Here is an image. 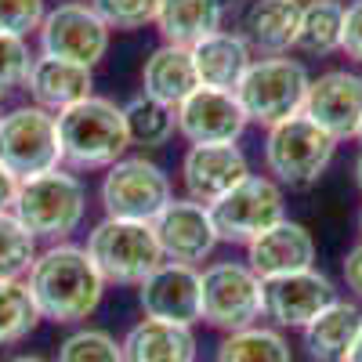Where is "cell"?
<instances>
[{
    "label": "cell",
    "mask_w": 362,
    "mask_h": 362,
    "mask_svg": "<svg viewBox=\"0 0 362 362\" xmlns=\"http://www.w3.org/2000/svg\"><path fill=\"white\" fill-rule=\"evenodd\" d=\"M355 185H358V192H362V148H358V156H355Z\"/></svg>",
    "instance_id": "cell-39"
},
{
    "label": "cell",
    "mask_w": 362,
    "mask_h": 362,
    "mask_svg": "<svg viewBox=\"0 0 362 362\" xmlns=\"http://www.w3.org/2000/svg\"><path fill=\"white\" fill-rule=\"evenodd\" d=\"M8 362H47V358H40V355H15V358H8Z\"/></svg>",
    "instance_id": "cell-40"
},
{
    "label": "cell",
    "mask_w": 362,
    "mask_h": 362,
    "mask_svg": "<svg viewBox=\"0 0 362 362\" xmlns=\"http://www.w3.org/2000/svg\"><path fill=\"white\" fill-rule=\"evenodd\" d=\"M308 83H312V76L300 58H290V54L254 58L247 76L235 87V98L243 105L250 124H261L268 131L290 116H300Z\"/></svg>",
    "instance_id": "cell-6"
},
{
    "label": "cell",
    "mask_w": 362,
    "mask_h": 362,
    "mask_svg": "<svg viewBox=\"0 0 362 362\" xmlns=\"http://www.w3.org/2000/svg\"><path fill=\"white\" fill-rule=\"evenodd\" d=\"M37 37H40V54L95 69L109 51L112 33L90 4H83V0H66V4H58L44 15Z\"/></svg>",
    "instance_id": "cell-11"
},
{
    "label": "cell",
    "mask_w": 362,
    "mask_h": 362,
    "mask_svg": "<svg viewBox=\"0 0 362 362\" xmlns=\"http://www.w3.org/2000/svg\"><path fill=\"white\" fill-rule=\"evenodd\" d=\"M37 239L15 214H0V283L25 279L37 261Z\"/></svg>",
    "instance_id": "cell-30"
},
{
    "label": "cell",
    "mask_w": 362,
    "mask_h": 362,
    "mask_svg": "<svg viewBox=\"0 0 362 362\" xmlns=\"http://www.w3.org/2000/svg\"><path fill=\"white\" fill-rule=\"evenodd\" d=\"M300 25V0H247L235 33L261 58L290 54Z\"/></svg>",
    "instance_id": "cell-19"
},
{
    "label": "cell",
    "mask_w": 362,
    "mask_h": 362,
    "mask_svg": "<svg viewBox=\"0 0 362 362\" xmlns=\"http://www.w3.org/2000/svg\"><path fill=\"white\" fill-rule=\"evenodd\" d=\"M90 8L109 25V33H134V29L156 25L160 0H90Z\"/></svg>",
    "instance_id": "cell-32"
},
{
    "label": "cell",
    "mask_w": 362,
    "mask_h": 362,
    "mask_svg": "<svg viewBox=\"0 0 362 362\" xmlns=\"http://www.w3.org/2000/svg\"><path fill=\"white\" fill-rule=\"evenodd\" d=\"M44 15H47L44 0H0V33L25 40L29 33L40 29Z\"/></svg>",
    "instance_id": "cell-33"
},
{
    "label": "cell",
    "mask_w": 362,
    "mask_h": 362,
    "mask_svg": "<svg viewBox=\"0 0 362 362\" xmlns=\"http://www.w3.org/2000/svg\"><path fill=\"white\" fill-rule=\"evenodd\" d=\"M138 305L145 319L177 322V326H196L203 319V300H199V268L163 261L153 276L138 286Z\"/></svg>",
    "instance_id": "cell-17"
},
{
    "label": "cell",
    "mask_w": 362,
    "mask_h": 362,
    "mask_svg": "<svg viewBox=\"0 0 362 362\" xmlns=\"http://www.w3.org/2000/svg\"><path fill=\"white\" fill-rule=\"evenodd\" d=\"M199 300L206 326L239 334L264 319V279L247 261H214L199 272Z\"/></svg>",
    "instance_id": "cell-7"
},
{
    "label": "cell",
    "mask_w": 362,
    "mask_h": 362,
    "mask_svg": "<svg viewBox=\"0 0 362 362\" xmlns=\"http://www.w3.org/2000/svg\"><path fill=\"white\" fill-rule=\"evenodd\" d=\"M334 300H337L334 279L322 276L319 268H305L264 283V319H272L276 329H305Z\"/></svg>",
    "instance_id": "cell-14"
},
{
    "label": "cell",
    "mask_w": 362,
    "mask_h": 362,
    "mask_svg": "<svg viewBox=\"0 0 362 362\" xmlns=\"http://www.w3.org/2000/svg\"><path fill=\"white\" fill-rule=\"evenodd\" d=\"M87 214V189L80 174L58 167L37 177H25L18 185L15 218L29 228V235L44 243H66L80 228Z\"/></svg>",
    "instance_id": "cell-3"
},
{
    "label": "cell",
    "mask_w": 362,
    "mask_h": 362,
    "mask_svg": "<svg viewBox=\"0 0 362 362\" xmlns=\"http://www.w3.org/2000/svg\"><path fill=\"white\" fill-rule=\"evenodd\" d=\"M22 87L29 90L33 105L58 116L95 95V73L87 66L62 62V58H51V54H33V66H29V76Z\"/></svg>",
    "instance_id": "cell-20"
},
{
    "label": "cell",
    "mask_w": 362,
    "mask_h": 362,
    "mask_svg": "<svg viewBox=\"0 0 362 362\" xmlns=\"http://www.w3.org/2000/svg\"><path fill=\"white\" fill-rule=\"evenodd\" d=\"M341 54L362 66V0H351L344 8V33H341Z\"/></svg>",
    "instance_id": "cell-35"
},
{
    "label": "cell",
    "mask_w": 362,
    "mask_h": 362,
    "mask_svg": "<svg viewBox=\"0 0 362 362\" xmlns=\"http://www.w3.org/2000/svg\"><path fill=\"white\" fill-rule=\"evenodd\" d=\"M300 116H308L319 131H326L337 145L348 138H358L362 124V76L351 69H326L312 76L305 109Z\"/></svg>",
    "instance_id": "cell-12"
},
{
    "label": "cell",
    "mask_w": 362,
    "mask_h": 362,
    "mask_svg": "<svg viewBox=\"0 0 362 362\" xmlns=\"http://www.w3.org/2000/svg\"><path fill=\"white\" fill-rule=\"evenodd\" d=\"M124 124H127L131 145H145V148H160L177 134L174 109L156 102V98H148V95H134L124 105Z\"/></svg>",
    "instance_id": "cell-28"
},
{
    "label": "cell",
    "mask_w": 362,
    "mask_h": 362,
    "mask_svg": "<svg viewBox=\"0 0 362 362\" xmlns=\"http://www.w3.org/2000/svg\"><path fill=\"white\" fill-rule=\"evenodd\" d=\"M358 232H362V214H358Z\"/></svg>",
    "instance_id": "cell-42"
},
{
    "label": "cell",
    "mask_w": 362,
    "mask_h": 362,
    "mask_svg": "<svg viewBox=\"0 0 362 362\" xmlns=\"http://www.w3.org/2000/svg\"><path fill=\"white\" fill-rule=\"evenodd\" d=\"M29 66H33L29 44L18 40V37H4V33H0V98L25 83Z\"/></svg>",
    "instance_id": "cell-34"
},
{
    "label": "cell",
    "mask_w": 362,
    "mask_h": 362,
    "mask_svg": "<svg viewBox=\"0 0 362 362\" xmlns=\"http://www.w3.org/2000/svg\"><path fill=\"white\" fill-rule=\"evenodd\" d=\"M341 276H344V286L362 300V239L344 254V261H341Z\"/></svg>",
    "instance_id": "cell-36"
},
{
    "label": "cell",
    "mask_w": 362,
    "mask_h": 362,
    "mask_svg": "<svg viewBox=\"0 0 362 362\" xmlns=\"http://www.w3.org/2000/svg\"><path fill=\"white\" fill-rule=\"evenodd\" d=\"M214 362H293V348L283 337V329L257 322L239 334H225Z\"/></svg>",
    "instance_id": "cell-27"
},
{
    "label": "cell",
    "mask_w": 362,
    "mask_h": 362,
    "mask_svg": "<svg viewBox=\"0 0 362 362\" xmlns=\"http://www.w3.org/2000/svg\"><path fill=\"white\" fill-rule=\"evenodd\" d=\"M58 362H124V344L109 329L83 326L58 344Z\"/></svg>",
    "instance_id": "cell-31"
},
{
    "label": "cell",
    "mask_w": 362,
    "mask_h": 362,
    "mask_svg": "<svg viewBox=\"0 0 362 362\" xmlns=\"http://www.w3.org/2000/svg\"><path fill=\"white\" fill-rule=\"evenodd\" d=\"M0 119H4V112H0Z\"/></svg>",
    "instance_id": "cell-43"
},
{
    "label": "cell",
    "mask_w": 362,
    "mask_h": 362,
    "mask_svg": "<svg viewBox=\"0 0 362 362\" xmlns=\"http://www.w3.org/2000/svg\"><path fill=\"white\" fill-rule=\"evenodd\" d=\"M0 163L18 181L62 167L58 116L40 105H18L0 119Z\"/></svg>",
    "instance_id": "cell-8"
},
{
    "label": "cell",
    "mask_w": 362,
    "mask_h": 362,
    "mask_svg": "<svg viewBox=\"0 0 362 362\" xmlns=\"http://www.w3.org/2000/svg\"><path fill=\"white\" fill-rule=\"evenodd\" d=\"M87 257L95 261L98 276L116 286H141L163 264V250L156 243L153 225L105 218L87 232Z\"/></svg>",
    "instance_id": "cell-5"
},
{
    "label": "cell",
    "mask_w": 362,
    "mask_h": 362,
    "mask_svg": "<svg viewBox=\"0 0 362 362\" xmlns=\"http://www.w3.org/2000/svg\"><path fill=\"white\" fill-rule=\"evenodd\" d=\"M344 362H362V329H358V337H355V344L348 348V355H344Z\"/></svg>",
    "instance_id": "cell-38"
},
{
    "label": "cell",
    "mask_w": 362,
    "mask_h": 362,
    "mask_svg": "<svg viewBox=\"0 0 362 362\" xmlns=\"http://www.w3.org/2000/svg\"><path fill=\"white\" fill-rule=\"evenodd\" d=\"M170 199H174L170 174L160 163L145 160V156H124L119 163H112L105 170V177H102L105 218L153 225Z\"/></svg>",
    "instance_id": "cell-9"
},
{
    "label": "cell",
    "mask_w": 362,
    "mask_h": 362,
    "mask_svg": "<svg viewBox=\"0 0 362 362\" xmlns=\"http://www.w3.org/2000/svg\"><path fill=\"white\" fill-rule=\"evenodd\" d=\"M247 177H250V160L239 145H189V153L181 156L185 199L203 206H214Z\"/></svg>",
    "instance_id": "cell-15"
},
{
    "label": "cell",
    "mask_w": 362,
    "mask_h": 362,
    "mask_svg": "<svg viewBox=\"0 0 362 362\" xmlns=\"http://www.w3.org/2000/svg\"><path fill=\"white\" fill-rule=\"evenodd\" d=\"M18 185L22 181L0 163V214H15V199H18Z\"/></svg>",
    "instance_id": "cell-37"
},
{
    "label": "cell",
    "mask_w": 362,
    "mask_h": 362,
    "mask_svg": "<svg viewBox=\"0 0 362 362\" xmlns=\"http://www.w3.org/2000/svg\"><path fill=\"white\" fill-rule=\"evenodd\" d=\"M358 141H362V124H358Z\"/></svg>",
    "instance_id": "cell-41"
},
{
    "label": "cell",
    "mask_w": 362,
    "mask_h": 362,
    "mask_svg": "<svg viewBox=\"0 0 362 362\" xmlns=\"http://www.w3.org/2000/svg\"><path fill=\"white\" fill-rule=\"evenodd\" d=\"M247 264L264 283L279 279V276H293V272H305V268H315V235L300 221L283 218L279 225L261 232L247 247Z\"/></svg>",
    "instance_id": "cell-18"
},
{
    "label": "cell",
    "mask_w": 362,
    "mask_h": 362,
    "mask_svg": "<svg viewBox=\"0 0 362 362\" xmlns=\"http://www.w3.org/2000/svg\"><path fill=\"white\" fill-rule=\"evenodd\" d=\"M156 243L163 250V261H177V264H199L214 254V247L221 243L210 206L192 203V199H170L163 206V214L153 221Z\"/></svg>",
    "instance_id": "cell-16"
},
{
    "label": "cell",
    "mask_w": 362,
    "mask_h": 362,
    "mask_svg": "<svg viewBox=\"0 0 362 362\" xmlns=\"http://www.w3.org/2000/svg\"><path fill=\"white\" fill-rule=\"evenodd\" d=\"M124 362H196V329L160 322V319H141L127 329Z\"/></svg>",
    "instance_id": "cell-22"
},
{
    "label": "cell",
    "mask_w": 362,
    "mask_h": 362,
    "mask_svg": "<svg viewBox=\"0 0 362 362\" xmlns=\"http://www.w3.org/2000/svg\"><path fill=\"white\" fill-rule=\"evenodd\" d=\"M40 308L33 293H29L25 279H8L0 283V344H18L37 329L40 322Z\"/></svg>",
    "instance_id": "cell-29"
},
{
    "label": "cell",
    "mask_w": 362,
    "mask_h": 362,
    "mask_svg": "<svg viewBox=\"0 0 362 362\" xmlns=\"http://www.w3.org/2000/svg\"><path fill=\"white\" fill-rule=\"evenodd\" d=\"M264 170L276 185L286 192H308L312 185H319V177L326 174V167L334 163L337 141L326 131H319L308 116H290L283 124L268 127L264 134Z\"/></svg>",
    "instance_id": "cell-4"
},
{
    "label": "cell",
    "mask_w": 362,
    "mask_h": 362,
    "mask_svg": "<svg viewBox=\"0 0 362 362\" xmlns=\"http://www.w3.org/2000/svg\"><path fill=\"white\" fill-rule=\"evenodd\" d=\"M196 87H199V80H196V69H192L189 47L160 44L153 54L145 58V66H141V95L177 109Z\"/></svg>",
    "instance_id": "cell-25"
},
{
    "label": "cell",
    "mask_w": 362,
    "mask_h": 362,
    "mask_svg": "<svg viewBox=\"0 0 362 362\" xmlns=\"http://www.w3.org/2000/svg\"><path fill=\"white\" fill-rule=\"evenodd\" d=\"M210 218H214L221 243L250 247L261 232H268L272 225L286 218V192L268 174H250L210 206Z\"/></svg>",
    "instance_id": "cell-10"
},
{
    "label": "cell",
    "mask_w": 362,
    "mask_h": 362,
    "mask_svg": "<svg viewBox=\"0 0 362 362\" xmlns=\"http://www.w3.org/2000/svg\"><path fill=\"white\" fill-rule=\"evenodd\" d=\"M58 141H62V163L69 170H109L131 148L124 105L102 95L76 102L73 109L58 112Z\"/></svg>",
    "instance_id": "cell-2"
},
{
    "label": "cell",
    "mask_w": 362,
    "mask_h": 362,
    "mask_svg": "<svg viewBox=\"0 0 362 362\" xmlns=\"http://www.w3.org/2000/svg\"><path fill=\"white\" fill-rule=\"evenodd\" d=\"M189 54H192V69H196L199 87L232 90V95H235L239 80L247 76V69L254 62V51L247 47V40L239 33H232V29H218V33H210L206 40L189 47Z\"/></svg>",
    "instance_id": "cell-21"
},
{
    "label": "cell",
    "mask_w": 362,
    "mask_h": 362,
    "mask_svg": "<svg viewBox=\"0 0 362 362\" xmlns=\"http://www.w3.org/2000/svg\"><path fill=\"white\" fill-rule=\"evenodd\" d=\"M225 15L228 8L221 0H160L156 29H160L163 44L196 47L210 33L225 29Z\"/></svg>",
    "instance_id": "cell-23"
},
{
    "label": "cell",
    "mask_w": 362,
    "mask_h": 362,
    "mask_svg": "<svg viewBox=\"0 0 362 362\" xmlns=\"http://www.w3.org/2000/svg\"><path fill=\"white\" fill-rule=\"evenodd\" d=\"M344 0H308L300 4V25L293 51L308 58H326L341 51V33H344Z\"/></svg>",
    "instance_id": "cell-26"
},
{
    "label": "cell",
    "mask_w": 362,
    "mask_h": 362,
    "mask_svg": "<svg viewBox=\"0 0 362 362\" xmlns=\"http://www.w3.org/2000/svg\"><path fill=\"white\" fill-rule=\"evenodd\" d=\"M177 134L189 145H235L250 127V119L232 90L196 87L192 95L174 109Z\"/></svg>",
    "instance_id": "cell-13"
},
{
    "label": "cell",
    "mask_w": 362,
    "mask_h": 362,
    "mask_svg": "<svg viewBox=\"0 0 362 362\" xmlns=\"http://www.w3.org/2000/svg\"><path fill=\"white\" fill-rule=\"evenodd\" d=\"M362 329V308L355 300H334L326 312H319L305 329H300V337H305V351L312 362H344L348 348L355 344Z\"/></svg>",
    "instance_id": "cell-24"
},
{
    "label": "cell",
    "mask_w": 362,
    "mask_h": 362,
    "mask_svg": "<svg viewBox=\"0 0 362 362\" xmlns=\"http://www.w3.org/2000/svg\"><path fill=\"white\" fill-rule=\"evenodd\" d=\"M25 283L40 315L62 326L90 319L105 293V279L98 276L95 261L87 257L83 247L73 243H51L47 250H40Z\"/></svg>",
    "instance_id": "cell-1"
}]
</instances>
